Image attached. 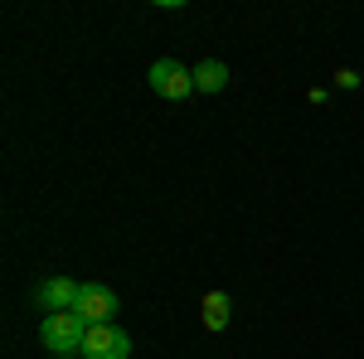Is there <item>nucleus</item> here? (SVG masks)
<instances>
[{"label": "nucleus", "mask_w": 364, "mask_h": 359, "mask_svg": "<svg viewBox=\"0 0 364 359\" xmlns=\"http://www.w3.org/2000/svg\"><path fill=\"white\" fill-rule=\"evenodd\" d=\"M39 340H44V350L58 359H73L83 355V340H87V321L78 311H58V316H44V326H39Z\"/></svg>", "instance_id": "f257e3e1"}, {"label": "nucleus", "mask_w": 364, "mask_h": 359, "mask_svg": "<svg viewBox=\"0 0 364 359\" xmlns=\"http://www.w3.org/2000/svg\"><path fill=\"white\" fill-rule=\"evenodd\" d=\"M146 83H151L156 97H166V102H185V97L195 92V68H185V63H175V58H156L151 73H146Z\"/></svg>", "instance_id": "f03ea898"}, {"label": "nucleus", "mask_w": 364, "mask_h": 359, "mask_svg": "<svg viewBox=\"0 0 364 359\" xmlns=\"http://www.w3.org/2000/svg\"><path fill=\"white\" fill-rule=\"evenodd\" d=\"M83 359H132V335L117 326H87Z\"/></svg>", "instance_id": "7ed1b4c3"}, {"label": "nucleus", "mask_w": 364, "mask_h": 359, "mask_svg": "<svg viewBox=\"0 0 364 359\" xmlns=\"http://www.w3.org/2000/svg\"><path fill=\"white\" fill-rule=\"evenodd\" d=\"M73 311L83 316L87 326H112L117 321V291L102 286V282H83V296H78Z\"/></svg>", "instance_id": "20e7f679"}, {"label": "nucleus", "mask_w": 364, "mask_h": 359, "mask_svg": "<svg viewBox=\"0 0 364 359\" xmlns=\"http://www.w3.org/2000/svg\"><path fill=\"white\" fill-rule=\"evenodd\" d=\"M78 296H83V282H73V277H49V282H39V291H34V301L44 306L49 316L73 311V306H78Z\"/></svg>", "instance_id": "39448f33"}, {"label": "nucleus", "mask_w": 364, "mask_h": 359, "mask_svg": "<svg viewBox=\"0 0 364 359\" xmlns=\"http://www.w3.org/2000/svg\"><path fill=\"white\" fill-rule=\"evenodd\" d=\"M199 321H204V331H224L228 321H233V301H228V291H209V296L199 301Z\"/></svg>", "instance_id": "423d86ee"}, {"label": "nucleus", "mask_w": 364, "mask_h": 359, "mask_svg": "<svg viewBox=\"0 0 364 359\" xmlns=\"http://www.w3.org/2000/svg\"><path fill=\"white\" fill-rule=\"evenodd\" d=\"M195 87H199V92H224V87H228V68L219 63V58L199 63V68H195Z\"/></svg>", "instance_id": "0eeeda50"}]
</instances>
